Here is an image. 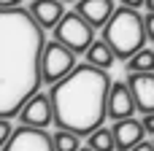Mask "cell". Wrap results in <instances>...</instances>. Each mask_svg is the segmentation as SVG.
<instances>
[{"label":"cell","mask_w":154,"mask_h":151,"mask_svg":"<svg viewBox=\"0 0 154 151\" xmlns=\"http://www.w3.org/2000/svg\"><path fill=\"white\" fill-rule=\"evenodd\" d=\"M46 30L30 8H0V119L19 116L24 103L41 89V57Z\"/></svg>","instance_id":"cell-1"},{"label":"cell","mask_w":154,"mask_h":151,"mask_svg":"<svg viewBox=\"0 0 154 151\" xmlns=\"http://www.w3.org/2000/svg\"><path fill=\"white\" fill-rule=\"evenodd\" d=\"M111 76L95 65H76L62 81L51 84L49 97L54 105V124L81 138L103 127L108 119Z\"/></svg>","instance_id":"cell-2"},{"label":"cell","mask_w":154,"mask_h":151,"mask_svg":"<svg viewBox=\"0 0 154 151\" xmlns=\"http://www.w3.org/2000/svg\"><path fill=\"white\" fill-rule=\"evenodd\" d=\"M103 38L111 43V49L116 51L119 59H130L133 54H138L143 49L146 35V22L135 8L119 5L111 16V22L103 27Z\"/></svg>","instance_id":"cell-3"},{"label":"cell","mask_w":154,"mask_h":151,"mask_svg":"<svg viewBox=\"0 0 154 151\" xmlns=\"http://www.w3.org/2000/svg\"><path fill=\"white\" fill-rule=\"evenodd\" d=\"M54 38L60 43H65L68 49H73L76 54H87V49L95 43V27L73 8L65 14V19L54 27Z\"/></svg>","instance_id":"cell-4"},{"label":"cell","mask_w":154,"mask_h":151,"mask_svg":"<svg viewBox=\"0 0 154 151\" xmlns=\"http://www.w3.org/2000/svg\"><path fill=\"white\" fill-rule=\"evenodd\" d=\"M79 54L73 49H68L65 43H60L57 38L54 41H46L43 46V57H41V73H43V84H57L62 81L76 65Z\"/></svg>","instance_id":"cell-5"},{"label":"cell","mask_w":154,"mask_h":151,"mask_svg":"<svg viewBox=\"0 0 154 151\" xmlns=\"http://www.w3.org/2000/svg\"><path fill=\"white\" fill-rule=\"evenodd\" d=\"M3 151H54V138L46 130L22 124L14 130L11 140L3 146Z\"/></svg>","instance_id":"cell-6"},{"label":"cell","mask_w":154,"mask_h":151,"mask_svg":"<svg viewBox=\"0 0 154 151\" xmlns=\"http://www.w3.org/2000/svg\"><path fill=\"white\" fill-rule=\"evenodd\" d=\"M19 122L27 124V127H38V130H46L49 124H54V105H51V97L35 92V95L24 103V108L19 111Z\"/></svg>","instance_id":"cell-7"},{"label":"cell","mask_w":154,"mask_h":151,"mask_svg":"<svg viewBox=\"0 0 154 151\" xmlns=\"http://www.w3.org/2000/svg\"><path fill=\"white\" fill-rule=\"evenodd\" d=\"M138 111V103L133 97V89L127 81H114L111 84V95H108V119L119 122V119H130Z\"/></svg>","instance_id":"cell-8"},{"label":"cell","mask_w":154,"mask_h":151,"mask_svg":"<svg viewBox=\"0 0 154 151\" xmlns=\"http://www.w3.org/2000/svg\"><path fill=\"white\" fill-rule=\"evenodd\" d=\"M114 140H116V151H130L135 149L143 138H146V127H143V122L141 119H119V122H114Z\"/></svg>","instance_id":"cell-9"},{"label":"cell","mask_w":154,"mask_h":151,"mask_svg":"<svg viewBox=\"0 0 154 151\" xmlns=\"http://www.w3.org/2000/svg\"><path fill=\"white\" fill-rule=\"evenodd\" d=\"M127 84L138 103V113H154V73H127Z\"/></svg>","instance_id":"cell-10"},{"label":"cell","mask_w":154,"mask_h":151,"mask_svg":"<svg viewBox=\"0 0 154 151\" xmlns=\"http://www.w3.org/2000/svg\"><path fill=\"white\" fill-rule=\"evenodd\" d=\"M76 11H79L95 30H103V27L111 22L116 5H114V0H79V3H76Z\"/></svg>","instance_id":"cell-11"},{"label":"cell","mask_w":154,"mask_h":151,"mask_svg":"<svg viewBox=\"0 0 154 151\" xmlns=\"http://www.w3.org/2000/svg\"><path fill=\"white\" fill-rule=\"evenodd\" d=\"M30 14L35 16V22L43 30H54L62 19H65V5L62 0H32L30 3Z\"/></svg>","instance_id":"cell-12"},{"label":"cell","mask_w":154,"mask_h":151,"mask_svg":"<svg viewBox=\"0 0 154 151\" xmlns=\"http://www.w3.org/2000/svg\"><path fill=\"white\" fill-rule=\"evenodd\" d=\"M84 57H87V62H89V65H95V68H103V70H108V68H111V65L119 59V57H116V51L111 49V43H108L106 38L95 41V43L87 49V54H84Z\"/></svg>","instance_id":"cell-13"},{"label":"cell","mask_w":154,"mask_h":151,"mask_svg":"<svg viewBox=\"0 0 154 151\" xmlns=\"http://www.w3.org/2000/svg\"><path fill=\"white\" fill-rule=\"evenodd\" d=\"M87 146L95 151H116V140H114V130L108 127H97L95 132L87 135Z\"/></svg>","instance_id":"cell-14"},{"label":"cell","mask_w":154,"mask_h":151,"mask_svg":"<svg viewBox=\"0 0 154 151\" xmlns=\"http://www.w3.org/2000/svg\"><path fill=\"white\" fill-rule=\"evenodd\" d=\"M127 73H154V51L152 49H141L138 54H133L127 59Z\"/></svg>","instance_id":"cell-15"},{"label":"cell","mask_w":154,"mask_h":151,"mask_svg":"<svg viewBox=\"0 0 154 151\" xmlns=\"http://www.w3.org/2000/svg\"><path fill=\"white\" fill-rule=\"evenodd\" d=\"M51 138H54V151H79L81 149V135H76L70 130L57 127V132Z\"/></svg>","instance_id":"cell-16"},{"label":"cell","mask_w":154,"mask_h":151,"mask_svg":"<svg viewBox=\"0 0 154 151\" xmlns=\"http://www.w3.org/2000/svg\"><path fill=\"white\" fill-rule=\"evenodd\" d=\"M11 135H14V124L8 119H0V149L11 140Z\"/></svg>","instance_id":"cell-17"},{"label":"cell","mask_w":154,"mask_h":151,"mask_svg":"<svg viewBox=\"0 0 154 151\" xmlns=\"http://www.w3.org/2000/svg\"><path fill=\"white\" fill-rule=\"evenodd\" d=\"M143 22H146V35H149V41H154V14L152 11L143 16Z\"/></svg>","instance_id":"cell-18"},{"label":"cell","mask_w":154,"mask_h":151,"mask_svg":"<svg viewBox=\"0 0 154 151\" xmlns=\"http://www.w3.org/2000/svg\"><path fill=\"white\" fill-rule=\"evenodd\" d=\"M143 127H146V135H154V113H143Z\"/></svg>","instance_id":"cell-19"},{"label":"cell","mask_w":154,"mask_h":151,"mask_svg":"<svg viewBox=\"0 0 154 151\" xmlns=\"http://www.w3.org/2000/svg\"><path fill=\"white\" fill-rule=\"evenodd\" d=\"M122 5H127V8H135V11H141V8L146 5V0H122Z\"/></svg>","instance_id":"cell-20"},{"label":"cell","mask_w":154,"mask_h":151,"mask_svg":"<svg viewBox=\"0 0 154 151\" xmlns=\"http://www.w3.org/2000/svg\"><path fill=\"white\" fill-rule=\"evenodd\" d=\"M130 151H154V140H141L135 149H130Z\"/></svg>","instance_id":"cell-21"},{"label":"cell","mask_w":154,"mask_h":151,"mask_svg":"<svg viewBox=\"0 0 154 151\" xmlns=\"http://www.w3.org/2000/svg\"><path fill=\"white\" fill-rule=\"evenodd\" d=\"M22 0H0V8H16Z\"/></svg>","instance_id":"cell-22"},{"label":"cell","mask_w":154,"mask_h":151,"mask_svg":"<svg viewBox=\"0 0 154 151\" xmlns=\"http://www.w3.org/2000/svg\"><path fill=\"white\" fill-rule=\"evenodd\" d=\"M146 11H152V14H154V0H146Z\"/></svg>","instance_id":"cell-23"},{"label":"cell","mask_w":154,"mask_h":151,"mask_svg":"<svg viewBox=\"0 0 154 151\" xmlns=\"http://www.w3.org/2000/svg\"><path fill=\"white\" fill-rule=\"evenodd\" d=\"M79 151H95V149H89V146H87V149H79Z\"/></svg>","instance_id":"cell-24"}]
</instances>
